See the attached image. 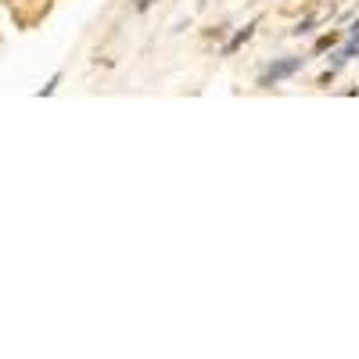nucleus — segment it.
<instances>
[{"label": "nucleus", "instance_id": "f257e3e1", "mask_svg": "<svg viewBox=\"0 0 359 359\" xmlns=\"http://www.w3.org/2000/svg\"><path fill=\"white\" fill-rule=\"evenodd\" d=\"M302 69V58H284V61H273V65L266 69V76L259 80V86H270V83H277V80H288V76H294Z\"/></svg>", "mask_w": 359, "mask_h": 359}, {"label": "nucleus", "instance_id": "f03ea898", "mask_svg": "<svg viewBox=\"0 0 359 359\" xmlns=\"http://www.w3.org/2000/svg\"><path fill=\"white\" fill-rule=\"evenodd\" d=\"M252 33H255V25H244L241 33H238V36H233V40H230V43L223 47V54H233V51H238V47H241V43L248 40V36H252Z\"/></svg>", "mask_w": 359, "mask_h": 359}, {"label": "nucleus", "instance_id": "20e7f679", "mask_svg": "<svg viewBox=\"0 0 359 359\" xmlns=\"http://www.w3.org/2000/svg\"><path fill=\"white\" fill-rule=\"evenodd\" d=\"M151 4H154V0H137V11H148Z\"/></svg>", "mask_w": 359, "mask_h": 359}, {"label": "nucleus", "instance_id": "7ed1b4c3", "mask_svg": "<svg viewBox=\"0 0 359 359\" xmlns=\"http://www.w3.org/2000/svg\"><path fill=\"white\" fill-rule=\"evenodd\" d=\"M331 47H334V33H331V36H320L313 51H316V54H323V51H331Z\"/></svg>", "mask_w": 359, "mask_h": 359}]
</instances>
